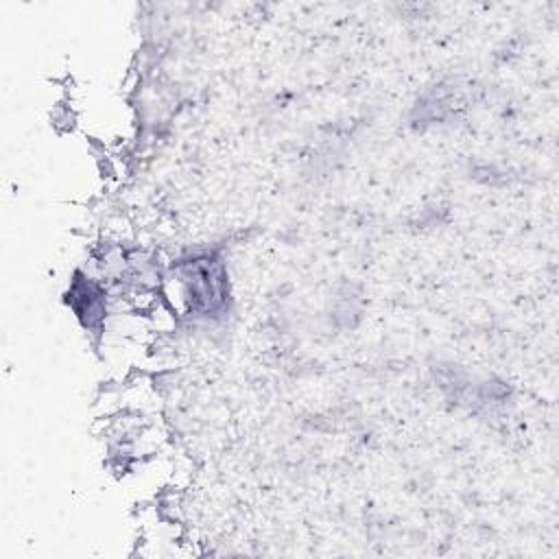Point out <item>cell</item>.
<instances>
[{
	"mask_svg": "<svg viewBox=\"0 0 559 559\" xmlns=\"http://www.w3.org/2000/svg\"><path fill=\"white\" fill-rule=\"evenodd\" d=\"M183 301L199 314H214L225 304V273L221 262L197 258L179 271Z\"/></svg>",
	"mask_w": 559,
	"mask_h": 559,
	"instance_id": "1",
	"label": "cell"
}]
</instances>
